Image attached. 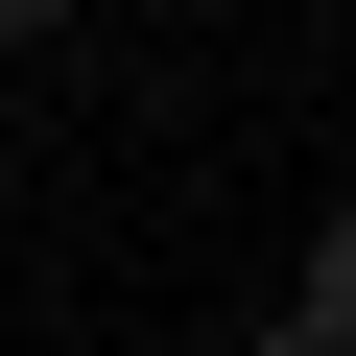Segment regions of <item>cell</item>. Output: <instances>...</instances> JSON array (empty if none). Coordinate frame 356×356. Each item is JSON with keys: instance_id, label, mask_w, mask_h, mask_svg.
<instances>
[{"instance_id": "6da1fadb", "label": "cell", "mask_w": 356, "mask_h": 356, "mask_svg": "<svg viewBox=\"0 0 356 356\" xmlns=\"http://www.w3.org/2000/svg\"><path fill=\"white\" fill-rule=\"evenodd\" d=\"M285 332H332V356H356V191L309 214V261H285Z\"/></svg>"}, {"instance_id": "7a4b0ae2", "label": "cell", "mask_w": 356, "mask_h": 356, "mask_svg": "<svg viewBox=\"0 0 356 356\" xmlns=\"http://www.w3.org/2000/svg\"><path fill=\"white\" fill-rule=\"evenodd\" d=\"M238 356H332V332H285V309H261V332H238Z\"/></svg>"}, {"instance_id": "3957f363", "label": "cell", "mask_w": 356, "mask_h": 356, "mask_svg": "<svg viewBox=\"0 0 356 356\" xmlns=\"http://www.w3.org/2000/svg\"><path fill=\"white\" fill-rule=\"evenodd\" d=\"M0 238H24V143H0Z\"/></svg>"}]
</instances>
